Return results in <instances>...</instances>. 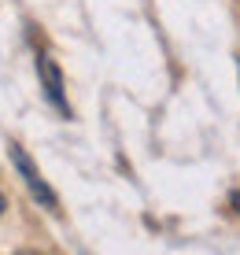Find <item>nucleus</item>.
<instances>
[{"label": "nucleus", "instance_id": "2", "mask_svg": "<svg viewBox=\"0 0 240 255\" xmlns=\"http://www.w3.org/2000/svg\"><path fill=\"white\" fill-rule=\"evenodd\" d=\"M37 78H41V85H44L48 104H52L63 119H70V104H67V93H63V74H59L56 59H52L48 52H37Z\"/></svg>", "mask_w": 240, "mask_h": 255}, {"label": "nucleus", "instance_id": "4", "mask_svg": "<svg viewBox=\"0 0 240 255\" xmlns=\"http://www.w3.org/2000/svg\"><path fill=\"white\" fill-rule=\"evenodd\" d=\"M19 255H37V252H19Z\"/></svg>", "mask_w": 240, "mask_h": 255}, {"label": "nucleus", "instance_id": "5", "mask_svg": "<svg viewBox=\"0 0 240 255\" xmlns=\"http://www.w3.org/2000/svg\"><path fill=\"white\" fill-rule=\"evenodd\" d=\"M0 211H4V196H0Z\"/></svg>", "mask_w": 240, "mask_h": 255}, {"label": "nucleus", "instance_id": "1", "mask_svg": "<svg viewBox=\"0 0 240 255\" xmlns=\"http://www.w3.org/2000/svg\"><path fill=\"white\" fill-rule=\"evenodd\" d=\"M11 163H15V170L22 174V181H26V189L33 192V200H37V204H44L48 211H59V200H56V192L48 189V181H44L41 174H37V166L30 163V155H26L19 144H11Z\"/></svg>", "mask_w": 240, "mask_h": 255}, {"label": "nucleus", "instance_id": "3", "mask_svg": "<svg viewBox=\"0 0 240 255\" xmlns=\"http://www.w3.org/2000/svg\"><path fill=\"white\" fill-rule=\"evenodd\" d=\"M229 204H233V211L240 215V192H233V196H229Z\"/></svg>", "mask_w": 240, "mask_h": 255}]
</instances>
